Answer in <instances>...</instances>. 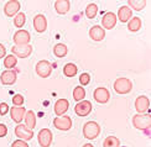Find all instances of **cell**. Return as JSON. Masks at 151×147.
Listing matches in <instances>:
<instances>
[{"label": "cell", "mask_w": 151, "mask_h": 147, "mask_svg": "<svg viewBox=\"0 0 151 147\" xmlns=\"http://www.w3.org/2000/svg\"><path fill=\"white\" fill-rule=\"evenodd\" d=\"M17 79V74L12 69H6L0 74V82L3 85H12Z\"/></svg>", "instance_id": "obj_13"}, {"label": "cell", "mask_w": 151, "mask_h": 147, "mask_svg": "<svg viewBox=\"0 0 151 147\" xmlns=\"http://www.w3.org/2000/svg\"><path fill=\"white\" fill-rule=\"evenodd\" d=\"M15 135L19 137V140H24V141H30L34 137V130L27 129L25 125L22 124H17L15 127Z\"/></svg>", "instance_id": "obj_6"}, {"label": "cell", "mask_w": 151, "mask_h": 147, "mask_svg": "<svg viewBox=\"0 0 151 147\" xmlns=\"http://www.w3.org/2000/svg\"><path fill=\"white\" fill-rule=\"evenodd\" d=\"M83 147H94L92 143H86V145H83Z\"/></svg>", "instance_id": "obj_38"}, {"label": "cell", "mask_w": 151, "mask_h": 147, "mask_svg": "<svg viewBox=\"0 0 151 147\" xmlns=\"http://www.w3.org/2000/svg\"><path fill=\"white\" fill-rule=\"evenodd\" d=\"M131 15H133L131 9L129 8V6L124 5V6H120V8H119L116 19H119V21L120 22H128L129 19H131Z\"/></svg>", "instance_id": "obj_21"}, {"label": "cell", "mask_w": 151, "mask_h": 147, "mask_svg": "<svg viewBox=\"0 0 151 147\" xmlns=\"http://www.w3.org/2000/svg\"><path fill=\"white\" fill-rule=\"evenodd\" d=\"M84 98H86V90H84V88L83 87H76L74 89H73V99L77 101H81V100H84Z\"/></svg>", "instance_id": "obj_28"}, {"label": "cell", "mask_w": 151, "mask_h": 147, "mask_svg": "<svg viewBox=\"0 0 151 147\" xmlns=\"http://www.w3.org/2000/svg\"><path fill=\"white\" fill-rule=\"evenodd\" d=\"M36 73L40 78H48L52 73V66L51 63L46 60H42L40 62H37L36 65Z\"/></svg>", "instance_id": "obj_4"}, {"label": "cell", "mask_w": 151, "mask_h": 147, "mask_svg": "<svg viewBox=\"0 0 151 147\" xmlns=\"http://www.w3.org/2000/svg\"><path fill=\"white\" fill-rule=\"evenodd\" d=\"M131 89H133V83L129 78H118L114 82V90L118 94H128L131 92Z\"/></svg>", "instance_id": "obj_3"}, {"label": "cell", "mask_w": 151, "mask_h": 147, "mask_svg": "<svg viewBox=\"0 0 151 147\" xmlns=\"http://www.w3.org/2000/svg\"><path fill=\"white\" fill-rule=\"evenodd\" d=\"M133 125L137 130H150L151 126V118L150 114H136L133 116Z\"/></svg>", "instance_id": "obj_1"}, {"label": "cell", "mask_w": 151, "mask_h": 147, "mask_svg": "<svg viewBox=\"0 0 151 147\" xmlns=\"http://www.w3.org/2000/svg\"><path fill=\"white\" fill-rule=\"evenodd\" d=\"M53 126L57 130L61 131H68L72 127V119L67 115H62V116H57L53 120Z\"/></svg>", "instance_id": "obj_5"}, {"label": "cell", "mask_w": 151, "mask_h": 147, "mask_svg": "<svg viewBox=\"0 0 151 147\" xmlns=\"http://www.w3.org/2000/svg\"><path fill=\"white\" fill-rule=\"evenodd\" d=\"M25 22H26V16H25L24 12H17V14L14 16V25L17 29L24 27Z\"/></svg>", "instance_id": "obj_31"}, {"label": "cell", "mask_w": 151, "mask_h": 147, "mask_svg": "<svg viewBox=\"0 0 151 147\" xmlns=\"http://www.w3.org/2000/svg\"><path fill=\"white\" fill-rule=\"evenodd\" d=\"M78 73V68L74 63H67V65L63 67V74L68 78H72V77L77 75Z\"/></svg>", "instance_id": "obj_25"}, {"label": "cell", "mask_w": 151, "mask_h": 147, "mask_svg": "<svg viewBox=\"0 0 151 147\" xmlns=\"http://www.w3.org/2000/svg\"><path fill=\"white\" fill-rule=\"evenodd\" d=\"M10 116L11 119L17 124H21V121L25 118V113H26V109L22 106H12L10 108Z\"/></svg>", "instance_id": "obj_17"}, {"label": "cell", "mask_w": 151, "mask_h": 147, "mask_svg": "<svg viewBox=\"0 0 151 147\" xmlns=\"http://www.w3.org/2000/svg\"><path fill=\"white\" fill-rule=\"evenodd\" d=\"M53 53L56 57H58V58H63V57H66L68 53V48L63 43H57L53 47Z\"/></svg>", "instance_id": "obj_24"}, {"label": "cell", "mask_w": 151, "mask_h": 147, "mask_svg": "<svg viewBox=\"0 0 151 147\" xmlns=\"http://www.w3.org/2000/svg\"><path fill=\"white\" fill-rule=\"evenodd\" d=\"M14 42H15V46H24V44H30V40H31V36L30 32L26 30H19L15 32L14 35Z\"/></svg>", "instance_id": "obj_10"}, {"label": "cell", "mask_w": 151, "mask_h": 147, "mask_svg": "<svg viewBox=\"0 0 151 147\" xmlns=\"http://www.w3.org/2000/svg\"><path fill=\"white\" fill-rule=\"evenodd\" d=\"M116 21H118V19H116V15L114 14V12H106V14L103 16L102 19V25H103V29L105 30H111V29H114V26L116 25Z\"/></svg>", "instance_id": "obj_16"}, {"label": "cell", "mask_w": 151, "mask_h": 147, "mask_svg": "<svg viewBox=\"0 0 151 147\" xmlns=\"http://www.w3.org/2000/svg\"><path fill=\"white\" fill-rule=\"evenodd\" d=\"M11 147H29V145L26 141H24V140H16V141L12 142Z\"/></svg>", "instance_id": "obj_35"}, {"label": "cell", "mask_w": 151, "mask_h": 147, "mask_svg": "<svg viewBox=\"0 0 151 147\" xmlns=\"http://www.w3.org/2000/svg\"><path fill=\"white\" fill-rule=\"evenodd\" d=\"M11 100H12V104H14V106H22V104H24V97H22V95H20V94L14 95Z\"/></svg>", "instance_id": "obj_33"}, {"label": "cell", "mask_w": 151, "mask_h": 147, "mask_svg": "<svg viewBox=\"0 0 151 147\" xmlns=\"http://www.w3.org/2000/svg\"><path fill=\"white\" fill-rule=\"evenodd\" d=\"M11 52L16 58H27L32 53V46L31 44H24V46H14Z\"/></svg>", "instance_id": "obj_8"}, {"label": "cell", "mask_w": 151, "mask_h": 147, "mask_svg": "<svg viewBox=\"0 0 151 147\" xmlns=\"http://www.w3.org/2000/svg\"><path fill=\"white\" fill-rule=\"evenodd\" d=\"M20 8H21V5H20V1H19V0H10V1H8L5 4L4 12H5L6 16L12 17L20 11Z\"/></svg>", "instance_id": "obj_12"}, {"label": "cell", "mask_w": 151, "mask_h": 147, "mask_svg": "<svg viewBox=\"0 0 151 147\" xmlns=\"http://www.w3.org/2000/svg\"><path fill=\"white\" fill-rule=\"evenodd\" d=\"M55 9H56V12L60 15H65L67 14L68 11L71 9V3L70 0H56L55 3Z\"/></svg>", "instance_id": "obj_20"}, {"label": "cell", "mask_w": 151, "mask_h": 147, "mask_svg": "<svg viewBox=\"0 0 151 147\" xmlns=\"http://www.w3.org/2000/svg\"><path fill=\"white\" fill-rule=\"evenodd\" d=\"M24 120H25V126L30 130H34V127L36 126V115L32 110H27L25 113Z\"/></svg>", "instance_id": "obj_22"}, {"label": "cell", "mask_w": 151, "mask_h": 147, "mask_svg": "<svg viewBox=\"0 0 151 147\" xmlns=\"http://www.w3.org/2000/svg\"><path fill=\"white\" fill-rule=\"evenodd\" d=\"M141 25H142L141 19L135 16V17H131L128 21V29H129V31H131V32H136V31H139L141 29Z\"/></svg>", "instance_id": "obj_23"}, {"label": "cell", "mask_w": 151, "mask_h": 147, "mask_svg": "<svg viewBox=\"0 0 151 147\" xmlns=\"http://www.w3.org/2000/svg\"><path fill=\"white\" fill-rule=\"evenodd\" d=\"M8 135V127L4 124H0V137H5Z\"/></svg>", "instance_id": "obj_36"}, {"label": "cell", "mask_w": 151, "mask_h": 147, "mask_svg": "<svg viewBox=\"0 0 151 147\" xmlns=\"http://www.w3.org/2000/svg\"><path fill=\"white\" fill-rule=\"evenodd\" d=\"M128 4L130 9H134L135 11H141L145 9L146 0H128Z\"/></svg>", "instance_id": "obj_26"}, {"label": "cell", "mask_w": 151, "mask_h": 147, "mask_svg": "<svg viewBox=\"0 0 151 147\" xmlns=\"http://www.w3.org/2000/svg\"><path fill=\"white\" fill-rule=\"evenodd\" d=\"M5 56H6V48L4 44L0 43V58H4Z\"/></svg>", "instance_id": "obj_37"}, {"label": "cell", "mask_w": 151, "mask_h": 147, "mask_svg": "<svg viewBox=\"0 0 151 147\" xmlns=\"http://www.w3.org/2000/svg\"><path fill=\"white\" fill-rule=\"evenodd\" d=\"M98 14V5L97 4H89L86 8V16L88 19H94Z\"/></svg>", "instance_id": "obj_30"}, {"label": "cell", "mask_w": 151, "mask_h": 147, "mask_svg": "<svg viewBox=\"0 0 151 147\" xmlns=\"http://www.w3.org/2000/svg\"><path fill=\"white\" fill-rule=\"evenodd\" d=\"M93 98L94 100L97 101L99 104H106L109 101V98H110V93L106 88H103V87H99L97 88L96 90L93 93Z\"/></svg>", "instance_id": "obj_9"}, {"label": "cell", "mask_w": 151, "mask_h": 147, "mask_svg": "<svg viewBox=\"0 0 151 147\" xmlns=\"http://www.w3.org/2000/svg\"><path fill=\"white\" fill-rule=\"evenodd\" d=\"M100 133V126L96 121H88L83 126V136L87 140H94L99 136Z\"/></svg>", "instance_id": "obj_2"}, {"label": "cell", "mask_w": 151, "mask_h": 147, "mask_svg": "<svg viewBox=\"0 0 151 147\" xmlns=\"http://www.w3.org/2000/svg\"><path fill=\"white\" fill-rule=\"evenodd\" d=\"M92 111V104L88 100H81L74 106V113L81 118H84L87 115H89Z\"/></svg>", "instance_id": "obj_7"}, {"label": "cell", "mask_w": 151, "mask_h": 147, "mask_svg": "<svg viewBox=\"0 0 151 147\" xmlns=\"http://www.w3.org/2000/svg\"><path fill=\"white\" fill-rule=\"evenodd\" d=\"M9 110H10V108H9V105L6 104V103H1V104H0V115H1V116H4V115L8 114Z\"/></svg>", "instance_id": "obj_34"}, {"label": "cell", "mask_w": 151, "mask_h": 147, "mask_svg": "<svg viewBox=\"0 0 151 147\" xmlns=\"http://www.w3.org/2000/svg\"><path fill=\"white\" fill-rule=\"evenodd\" d=\"M150 108V99L145 95H140L137 97L135 100V109L137 111V114H144L149 110Z\"/></svg>", "instance_id": "obj_14"}, {"label": "cell", "mask_w": 151, "mask_h": 147, "mask_svg": "<svg viewBox=\"0 0 151 147\" xmlns=\"http://www.w3.org/2000/svg\"><path fill=\"white\" fill-rule=\"evenodd\" d=\"M17 65V58L14 54H8L4 57V67L8 69H12L15 68V66Z\"/></svg>", "instance_id": "obj_27"}, {"label": "cell", "mask_w": 151, "mask_h": 147, "mask_svg": "<svg viewBox=\"0 0 151 147\" xmlns=\"http://www.w3.org/2000/svg\"><path fill=\"white\" fill-rule=\"evenodd\" d=\"M34 29L36 30V32H39V34H42V32H45V31L47 30V20H46V17L39 14V15H36L34 17Z\"/></svg>", "instance_id": "obj_18"}, {"label": "cell", "mask_w": 151, "mask_h": 147, "mask_svg": "<svg viewBox=\"0 0 151 147\" xmlns=\"http://www.w3.org/2000/svg\"><path fill=\"white\" fill-rule=\"evenodd\" d=\"M39 145L40 147H50L52 143V132L50 129H42L39 132Z\"/></svg>", "instance_id": "obj_11"}, {"label": "cell", "mask_w": 151, "mask_h": 147, "mask_svg": "<svg viewBox=\"0 0 151 147\" xmlns=\"http://www.w3.org/2000/svg\"><path fill=\"white\" fill-rule=\"evenodd\" d=\"M89 82H91V75L88 73H82L79 75V83H81L82 87L88 85V84H89Z\"/></svg>", "instance_id": "obj_32"}, {"label": "cell", "mask_w": 151, "mask_h": 147, "mask_svg": "<svg viewBox=\"0 0 151 147\" xmlns=\"http://www.w3.org/2000/svg\"><path fill=\"white\" fill-rule=\"evenodd\" d=\"M89 37L96 42L103 41L105 37V30L102 26H99V25H94L89 30Z\"/></svg>", "instance_id": "obj_15"}, {"label": "cell", "mask_w": 151, "mask_h": 147, "mask_svg": "<svg viewBox=\"0 0 151 147\" xmlns=\"http://www.w3.org/2000/svg\"><path fill=\"white\" fill-rule=\"evenodd\" d=\"M103 147H120V140L115 136H108L104 140Z\"/></svg>", "instance_id": "obj_29"}, {"label": "cell", "mask_w": 151, "mask_h": 147, "mask_svg": "<svg viewBox=\"0 0 151 147\" xmlns=\"http://www.w3.org/2000/svg\"><path fill=\"white\" fill-rule=\"evenodd\" d=\"M68 108H70V101L67 99H58L55 103V113L57 116H62L68 111Z\"/></svg>", "instance_id": "obj_19"}]
</instances>
